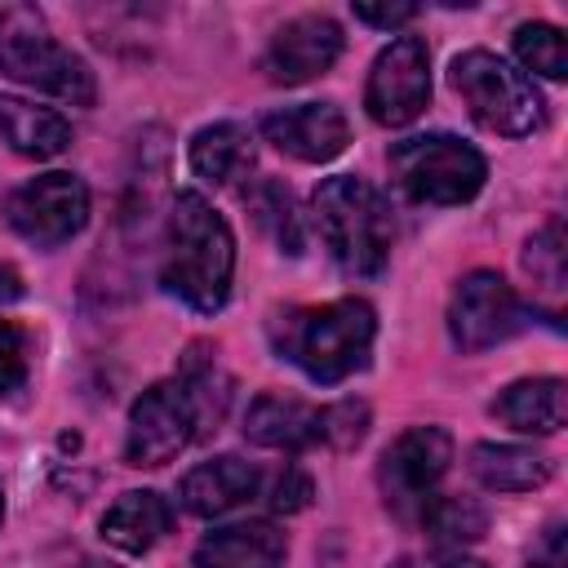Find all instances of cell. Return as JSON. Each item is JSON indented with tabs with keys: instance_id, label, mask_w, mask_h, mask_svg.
Returning a JSON list of instances; mask_svg holds the SVG:
<instances>
[{
	"instance_id": "obj_1",
	"label": "cell",
	"mask_w": 568,
	"mask_h": 568,
	"mask_svg": "<svg viewBox=\"0 0 568 568\" xmlns=\"http://www.w3.org/2000/svg\"><path fill=\"white\" fill-rule=\"evenodd\" d=\"M226 399H231V377L217 364H186L182 377L146 386L129 408L124 462L129 466L173 462L200 430L222 422Z\"/></svg>"
},
{
	"instance_id": "obj_2",
	"label": "cell",
	"mask_w": 568,
	"mask_h": 568,
	"mask_svg": "<svg viewBox=\"0 0 568 568\" xmlns=\"http://www.w3.org/2000/svg\"><path fill=\"white\" fill-rule=\"evenodd\" d=\"M231 271H235V235L226 217L200 191H178L164 226V262H160L164 288L182 297L191 311L209 315L226 302Z\"/></svg>"
},
{
	"instance_id": "obj_3",
	"label": "cell",
	"mask_w": 568,
	"mask_h": 568,
	"mask_svg": "<svg viewBox=\"0 0 568 568\" xmlns=\"http://www.w3.org/2000/svg\"><path fill=\"white\" fill-rule=\"evenodd\" d=\"M271 337H275V351L288 364H297L311 382L333 386L368 364V351L377 337V315L359 297H337L324 306H302V311L275 315Z\"/></svg>"
},
{
	"instance_id": "obj_4",
	"label": "cell",
	"mask_w": 568,
	"mask_h": 568,
	"mask_svg": "<svg viewBox=\"0 0 568 568\" xmlns=\"http://www.w3.org/2000/svg\"><path fill=\"white\" fill-rule=\"evenodd\" d=\"M311 222L328 248V257L346 271V275H377L390 257V240H395V217L386 195L355 178V173H337L324 178L315 200H311Z\"/></svg>"
},
{
	"instance_id": "obj_5",
	"label": "cell",
	"mask_w": 568,
	"mask_h": 568,
	"mask_svg": "<svg viewBox=\"0 0 568 568\" xmlns=\"http://www.w3.org/2000/svg\"><path fill=\"white\" fill-rule=\"evenodd\" d=\"M0 71L36 93H49L71 106H93V71L80 53L53 40L44 13L36 4L0 9Z\"/></svg>"
},
{
	"instance_id": "obj_6",
	"label": "cell",
	"mask_w": 568,
	"mask_h": 568,
	"mask_svg": "<svg viewBox=\"0 0 568 568\" xmlns=\"http://www.w3.org/2000/svg\"><path fill=\"white\" fill-rule=\"evenodd\" d=\"M448 80L462 93V102L470 106L475 124L488 133L528 138L546 124V102H541L537 84L488 49H466L462 58H453Z\"/></svg>"
},
{
	"instance_id": "obj_7",
	"label": "cell",
	"mask_w": 568,
	"mask_h": 568,
	"mask_svg": "<svg viewBox=\"0 0 568 568\" xmlns=\"http://www.w3.org/2000/svg\"><path fill=\"white\" fill-rule=\"evenodd\" d=\"M390 173L404 195L422 204H466L479 195L488 164L470 142L453 133H417L390 146Z\"/></svg>"
},
{
	"instance_id": "obj_8",
	"label": "cell",
	"mask_w": 568,
	"mask_h": 568,
	"mask_svg": "<svg viewBox=\"0 0 568 568\" xmlns=\"http://www.w3.org/2000/svg\"><path fill=\"white\" fill-rule=\"evenodd\" d=\"M4 217L27 244L58 248L89 222V186L75 173H40L9 191Z\"/></svg>"
},
{
	"instance_id": "obj_9",
	"label": "cell",
	"mask_w": 568,
	"mask_h": 568,
	"mask_svg": "<svg viewBox=\"0 0 568 568\" xmlns=\"http://www.w3.org/2000/svg\"><path fill=\"white\" fill-rule=\"evenodd\" d=\"M430 102V53L422 36H399L390 40L364 84V106L382 129H404L413 124Z\"/></svg>"
},
{
	"instance_id": "obj_10",
	"label": "cell",
	"mask_w": 568,
	"mask_h": 568,
	"mask_svg": "<svg viewBox=\"0 0 568 568\" xmlns=\"http://www.w3.org/2000/svg\"><path fill=\"white\" fill-rule=\"evenodd\" d=\"M524 328V302L497 271H470L457 280L448 302V333L457 351L475 355L488 346H501Z\"/></svg>"
},
{
	"instance_id": "obj_11",
	"label": "cell",
	"mask_w": 568,
	"mask_h": 568,
	"mask_svg": "<svg viewBox=\"0 0 568 568\" xmlns=\"http://www.w3.org/2000/svg\"><path fill=\"white\" fill-rule=\"evenodd\" d=\"M453 462V439L439 426H408L377 466V484L386 493V501L408 506V501H426L435 493V484L448 475Z\"/></svg>"
},
{
	"instance_id": "obj_12",
	"label": "cell",
	"mask_w": 568,
	"mask_h": 568,
	"mask_svg": "<svg viewBox=\"0 0 568 568\" xmlns=\"http://www.w3.org/2000/svg\"><path fill=\"white\" fill-rule=\"evenodd\" d=\"M337 58H342V27L328 13H302L271 36L262 67L275 84H306L324 75Z\"/></svg>"
},
{
	"instance_id": "obj_13",
	"label": "cell",
	"mask_w": 568,
	"mask_h": 568,
	"mask_svg": "<svg viewBox=\"0 0 568 568\" xmlns=\"http://www.w3.org/2000/svg\"><path fill=\"white\" fill-rule=\"evenodd\" d=\"M262 133L275 151L302 160V164H328L333 155L346 151L351 142V124L342 115V106L333 102H297V106H280L262 120Z\"/></svg>"
},
{
	"instance_id": "obj_14",
	"label": "cell",
	"mask_w": 568,
	"mask_h": 568,
	"mask_svg": "<svg viewBox=\"0 0 568 568\" xmlns=\"http://www.w3.org/2000/svg\"><path fill=\"white\" fill-rule=\"evenodd\" d=\"M262 484H266V479H262V470H257L253 462L226 453V457L200 462V466L182 479L178 497H182V506H186L191 515L213 519V515H226V510L253 501V497L262 493Z\"/></svg>"
},
{
	"instance_id": "obj_15",
	"label": "cell",
	"mask_w": 568,
	"mask_h": 568,
	"mask_svg": "<svg viewBox=\"0 0 568 568\" xmlns=\"http://www.w3.org/2000/svg\"><path fill=\"white\" fill-rule=\"evenodd\" d=\"M244 435L262 448L302 453L324 444V408H311L293 395H257L244 413Z\"/></svg>"
},
{
	"instance_id": "obj_16",
	"label": "cell",
	"mask_w": 568,
	"mask_h": 568,
	"mask_svg": "<svg viewBox=\"0 0 568 568\" xmlns=\"http://www.w3.org/2000/svg\"><path fill=\"white\" fill-rule=\"evenodd\" d=\"M284 532L271 519L213 528L195 546V568H284Z\"/></svg>"
},
{
	"instance_id": "obj_17",
	"label": "cell",
	"mask_w": 568,
	"mask_h": 568,
	"mask_svg": "<svg viewBox=\"0 0 568 568\" xmlns=\"http://www.w3.org/2000/svg\"><path fill=\"white\" fill-rule=\"evenodd\" d=\"M173 528V506L155 488L120 493L102 515V537L124 555H146Z\"/></svg>"
},
{
	"instance_id": "obj_18",
	"label": "cell",
	"mask_w": 568,
	"mask_h": 568,
	"mask_svg": "<svg viewBox=\"0 0 568 568\" xmlns=\"http://www.w3.org/2000/svg\"><path fill=\"white\" fill-rule=\"evenodd\" d=\"M493 413L524 435H555L568 417V390L559 377H524L493 399Z\"/></svg>"
},
{
	"instance_id": "obj_19",
	"label": "cell",
	"mask_w": 568,
	"mask_h": 568,
	"mask_svg": "<svg viewBox=\"0 0 568 568\" xmlns=\"http://www.w3.org/2000/svg\"><path fill=\"white\" fill-rule=\"evenodd\" d=\"M253 160H257L253 133L235 120H217L191 138V169H195V178H204L213 186H231V182L248 178Z\"/></svg>"
},
{
	"instance_id": "obj_20",
	"label": "cell",
	"mask_w": 568,
	"mask_h": 568,
	"mask_svg": "<svg viewBox=\"0 0 568 568\" xmlns=\"http://www.w3.org/2000/svg\"><path fill=\"white\" fill-rule=\"evenodd\" d=\"M0 138L27 160H53L71 146V124L27 98H0Z\"/></svg>"
},
{
	"instance_id": "obj_21",
	"label": "cell",
	"mask_w": 568,
	"mask_h": 568,
	"mask_svg": "<svg viewBox=\"0 0 568 568\" xmlns=\"http://www.w3.org/2000/svg\"><path fill=\"white\" fill-rule=\"evenodd\" d=\"M470 470L493 493H532L550 479V462L524 444H475Z\"/></svg>"
},
{
	"instance_id": "obj_22",
	"label": "cell",
	"mask_w": 568,
	"mask_h": 568,
	"mask_svg": "<svg viewBox=\"0 0 568 568\" xmlns=\"http://www.w3.org/2000/svg\"><path fill=\"white\" fill-rule=\"evenodd\" d=\"M422 528L439 541V546H470L484 537L488 528V515L479 501L470 497H426L422 501Z\"/></svg>"
},
{
	"instance_id": "obj_23",
	"label": "cell",
	"mask_w": 568,
	"mask_h": 568,
	"mask_svg": "<svg viewBox=\"0 0 568 568\" xmlns=\"http://www.w3.org/2000/svg\"><path fill=\"white\" fill-rule=\"evenodd\" d=\"M248 209H253L257 226H262L284 253H302L306 235H302V217H297V204H293L288 186H280L275 178H262V182L248 191Z\"/></svg>"
},
{
	"instance_id": "obj_24",
	"label": "cell",
	"mask_w": 568,
	"mask_h": 568,
	"mask_svg": "<svg viewBox=\"0 0 568 568\" xmlns=\"http://www.w3.org/2000/svg\"><path fill=\"white\" fill-rule=\"evenodd\" d=\"M524 271L532 275V284L550 297L564 293V280H568V248H564V222L550 217L528 244H524Z\"/></svg>"
},
{
	"instance_id": "obj_25",
	"label": "cell",
	"mask_w": 568,
	"mask_h": 568,
	"mask_svg": "<svg viewBox=\"0 0 568 568\" xmlns=\"http://www.w3.org/2000/svg\"><path fill=\"white\" fill-rule=\"evenodd\" d=\"M515 58L546 75V80H564L568 75V49H564V31L550 22H524L515 31Z\"/></svg>"
},
{
	"instance_id": "obj_26",
	"label": "cell",
	"mask_w": 568,
	"mask_h": 568,
	"mask_svg": "<svg viewBox=\"0 0 568 568\" xmlns=\"http://www.w3.org/2000/svg\"><path fill=\"white\" fill-rule=\"evenodd\" d=\"M27 382V333L0 315V395H13Z\"/></svg>"
},
{
	"instance_id": "obj_27",
	"label": "cell",
	"mask_w": 568,
	"mask_h": 568,
	"mask_svg": "<svg viewBox=\"0 0 568 568\" xmlns=\"http://www.w3.org/2000/svg\"><path fill=\"white\" fill-rule=\"evenodd\" d=\"M364 422H368L364 404H337V408H324V444H342V448L359 444V439H364Z\"/></svg>"
},
{
	"instance_id": "obj_28",
	"label": "cell",
	"mask_w": 568,
	"mask_h": 568,
	"mask_svg": "<svg viewBox=\"0 0 568 568\" xmlns=\"http://www.w3.org/2000/svg\"><path fill=\"white\" fill-rule=\"evenodd\" d=\"M262 488H266V484H262ZM266 501H271V510H284V515L302 510V506L311 501V479H306L297 466H284V470L271 479V488H266Z\"/></svg>"
},
{
	"instance_id": "obj_29",
	"label": "cell",
	"mask_w": 568,
	"mask_h": 568,
	"mask_svg": "<svg viewBox=\"0 0 568 568\" xmlns=\"http://www.w3.org/2000/svg\"><path fill=\"white\" fill-rule=\"evenodd\" d=\"M528 568H568V555H564V519H550L546 524L541 541L528 555Z\"/></svg>"
},
{
	"instance_id": "obj_30",
	"label": "cell",
	"mask_w": 568,
	"mask_h": 568,
	"mask_svg": "<svg viewBox=\"0 0 568 568\" xmlns=\"http://www.w3.org/2000/svg\"><path fill=\"white\" fill-rule=\"evenodd\" d=\"M355 18L368 27H404L417 18V4H355Z\"/></svg>"
},
{
	"instance_id": "obj_31",
	"label": "cell",
	"mask_w": 568,
	"mask_h": 568,
	"mask_svg": "<svg viewBox=\"0 0 568 568\" xmlns=\"http://www.w3.org/2000/svg\"><path fill=\"white\" fill-rule=\"evenodd\" d=\"M395 568H484V564H475L457 550H444V555H430V559H399Z\"/></svg>"
},
{
	"instance_id": "obj_32",
	"label": "cell",
	"mask_w": 568,
	"mask_h": 568,
	"mask_svg": "<svg viewBox=\"0 0 568 568\" xmlns=\"http://www.w3.org/2000/svg\"><path fill=\"white\" fill-rule=\"evenodd\" d=\"M22 293V284H18V275L9 271V266H0V297H18Z\"/></svg>"
},
{
	"instance_id": "obj_33",
	"label": "cell",
	"mask_w": 568,
	"mask_h": 568,
	"mask_svg": "<svg viewBox=\"0 0 568 568\" xmlns=\"http://www.w3.org/2000/svg\"><path fill=\"white\" fill-rule=\"evenodd\" d=\"M80 568H115V564H102V559H89V564H80Z\"/></svg>"
},
{
	"instance_id": "obj_34",
	"label": "cell",
	"mask_w": 568,
	"mask_h": 568,
	"mask_svg": "<svg viewBox=\"0 0 568 568\" xmlns=\"http://www.w3.org/2000/svg\"><path fill=\"white\" fill-rule=\"evenodd\" d=\"M0 519H4V488H0Z\"/></svg>"
}]
</instances>
